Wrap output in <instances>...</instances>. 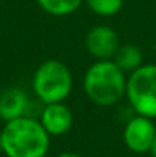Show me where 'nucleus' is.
<instances>
[{"instance_id":"nucleus-1","label":"nucleus","mask_w":156,"mask_h":157,"mask_svg":"<svg viewBox=\"0 0 156 157\" xmlns=\"http://www.w3.org/2000/svg\"><path fill=\"white\" fill-rule=\"evenodd\" d=\"M2 153L6 157H46L51 136L38 119L22 116L5 122L0 131Z\"/></svg>"},{"instance_id":"nucleus-7","label":"nucleus","mask_w":156,"mask_h":157,"mask_svg":"<svg viewBox=\"0 0 156 157\" xmlns=\"http://www.w3.org/2000/svg\"><path fill=\"white\" fill-rule=\"evenodd\" d=\"M38 121L51 137L64 136L74 125V113L70 107H67L64 102L45 104L40 111Z\"/></svg>"},{"instance_id":"nucleus-14","label":"nucleus","mask_w":156,"mask_h":157,"mask_svg":"<svg viewBox=\"0 0 156 157\" xmlns=\"http://www.w3.org/2000/svg\"><path fill=\"white\" fill-rule=\"evenodd\" d=\"M0 151H2V136H0Z\"/></svg>"},{"instance_id":"nucleus-6","label":"nucleus","mask_w":156,"mask_h":157,"mask_svg":"<svg viewBox=\"0 0 156 157\" xmlns=\"http://www.w3.org/2000/svg\"><path fill=\"white\" fill-rule=\"evenodd\" d=\"M84 46L87 53L95 59H113L118 48L121 46L118 32L107 25H95L92 26L86 37Z\"/></svg>"},{"instance_id":"nucleus-3","label":"nucleus","mask_w":156,"mask_h":157,"mask_svg":"<svg viewBox=\"0 0 156 157\" xmlns=\"http://www.w3.org/2000/svg\"><path fill=\"white\" fill-rule=\"evenodd\" d=\"M74 89L69 66L57 58L43 61L32 76V92L42 104L64 102Z\"/></svg>"},{"instance_id":"nucleus-2","label":"nucleus","mask_w":156,"mask_h":157,"mask_svg":"<svg viewBox=\"0 0 156 157\" xmlns=\"http://www.w3.org/2000/svg\"><path fill=\"white\" fill-rule=\"evenodd\" d=\"M127 73H124L113 59L94 61L84 76L83 90L87 99L98 107H113L126 98Z\"/></svg>"},{"instance_id":"nucleus-12","label":"nucleus","mask_w":156,"mask_h":157,"mask_svg":"<svg viewBox=\"0 0 156 157\" xmlns=\"http://www.w3.org/2000/svg\"><path fill=\"white\" fill-rule=\"evenodd\" d=\"M57 157H83V156H80L78 153H74V151H63Z\"/></svg>"},{"instance_id":"nucleus-8","label":"nucleus","mask_w":156,"mask_h":157,"mask_svg":"<svg viewBox=\"0 0 156 157\" xmlns=\"http://www.w3.org/2000/svg\"><path fill=\"white\" fill-rule=\"evenodd\" d=\"M29 96L20 87H8L0 93V119L8 122L22 116H28Z\"/></svg>"},{"instance_id":"nucleus-5","label":"nucleus","mask_w":156,"mask_h":157,"mask_svg":"<svg viewBox=\"0 0 156 157\" xmlns=\"http://www.w3.org/2000/svg\"><path fill=\"white\" fill-rule=\"evenodd\" d=\"M156 137V124L153 119L135 114L130 117L122 130V140L129 151L135 154H146L150 151Z\"/></svg>"},{"instance_id":"nucleus-9","label":"nucleus","mask_w":156,"mask_h":157,"mask_svg":"<svg viewBox=\"0 0 156 157\" xmlns=\"http://www.w3.org/2000/svg\"><path fill=\"white\" fill-rule=\"evenodd\" d=\"M113 61L124 73L129 75L144 64V56H142V51L136 44L126 43L118 48V51L113 56Z\"/></svg>"},{"instance_id":"nucleus-10","label":"nucleus","mask_w":156,"mask_h":157,"mask_svg":"<svg viewBox=\"0 0 156 157\" xmlns=\"http://www.w3.org/2000/svg\"><path fill=\"white\" fill-rule=\"evenodd\" d=\"M37 3L49 15L66 17L74 14L84 3V0H37Z\"/></svg>"},{"instance_id":"nucleus-13","label":"nucleus","mask_w":156,"mask_h":157,"mask_svg":"<svg viewBox=\"0 0 156 157\" xmlns=\"http://www.w3.org/2000/svg\"><path fill=\"white\" fill-rule=\"evenodd\" d=\"M149 154H150V157H156V137H155V140H153V144H152V148H150Z\"/></svg>"},{"instance_id":"nucleus-11","label":"nucleus","mask_w":156,"mask_h":157,"mask_svg":"<svg viewBox=\"0 0 156 157\" xmlns=\"http://www.w3.org/2000/svg\"><path fill=\"white\" fill-rule=\"evenodd\" d=\"M86 6L98 17H113L124 5V0H84Z\"/></svg>"},{"instance_id":"nucleus-15","label":"nucleus","mask_w":156,"mask_h":157,"mask_svg":"<svg viewBox=\"0 0 156 157\" xmlns=\"http://www.w3.org/2000/svg\"><path fill=\"white\" fill-rule=\"evenodd\" d=\"M147 157H150V156H147Z\"/></svg>"},{"instance_id":"nucleus-4","label":"nucleus","mask_w":156,"mask_h":157,"mask_svg":"<svg viewBox=\"0 0 156 157\" xmlns=\"http://www.w3.org/2000/svg\"><path fill=\"white\" fill-rule=\"evenodd\" d=\"M126 99L135 114L156 119V64L144 63L127 75Z\"/></svg>"}]
</instances>
